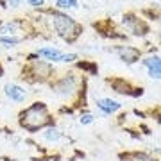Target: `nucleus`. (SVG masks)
Returning <instances> with one entry per match:
<instances>
[{
	"instance_id": "13",
	"label": "nucleus",
	"mask_w": 161,
	"mask_h": 161,
	"mask_svg": "<svg viewBox=\"0 0 161 161\" xmlns=\"http://www.w3.org/2000/svg\"><path fill=\"white\" fill-rule=\"evenodd\" d=\"M58 7H61V9H68V7H75L77 6V0H58V4H56Z\"/></svg>"
},
{
	"instance_id": "19",
	"label": "nucleus",
	"mask_w": 161,
	"mask_h": 161,
	"mask_svg": "<svg viewBox=\"0 0 161 161\" xmlns=\"http://www.w3.org/2000/svg\"><path fill=\"white\" fill-rule=\"evenodd\" d=\"M7 2H9V6H13V7L20 6V0H7Z\"/></svg>"
},
{
	"instance_id": "17",
	"label": "nucleus",
	"mask_w": 161,
	"mask_h": 161,
	"mask_svg": "<svg viewBox=\"0 0 161 161\" xmlns=\"http://www.w3.org/2000/svg\"><path fill=\"white\" fill-rule=\"evenodd\" d=\"M77 59V54H63V63H72V61H75Z\"/></svg>"
},
{
	"instance_id": "2",
	"label": "nucleus",
	"mask_w": 161,
	"mask_h": 161,
	"mask_svg": "<svg viewBox=\"0 0 161 161\" xmlns=\"http://www.w3.org/2000/svg\"><path fill=\"white\" fill-rule=\"evenodd\" d=\"M52 23H54V29L58 31V34L64 40L72 41L79 36V25L63 13H54L52 14Z\"/></svg>"
},
{
	"instance_id": "7",
	"label": "nucleus",
	"mask_w": 161,
	"mask_h": 161,
	"mask_svg": "<svg viewBox=\"0 0 161 161\" xmlns=\"http://www.w3.org/2000/svg\"><path fill=\"white\" fill-rule=\"evenodd\" d=\"M124 25H127V27H129L134 34H138V36L147 32V27L140 22L138 18H134V16H125V18H124Z\"/></svg>"
},
{
	"instance_id": "1",
	"label": "nucleus",
	"mask_w": 161,
	"mask_h": 161,
	"mask_svg": "<svg viewBox=\"0 0 161 161\" xmlns=\"http://www.w3.org/2000/svg\"><path fill=\"white\" fill-rule=\"evenodd\" d=\"M48 111L43 104L36 102L34 106H31L29 109H25L20 115V124L25 127L27 131H38L41 127H45L48 124Z\"/></svg>"
},
{
	"instance_id": "10",
	"label": "nucleus",
	"mask_w": 161,
	"mask_h": 161,
	"mask_svg": "<svg viewBox=\"0 0 161 161\" xmlns=\"http://www.w3.org/2000/svg\"><path fill=\"white\" fill-rule=\"evenodd\" d=\"M32 68H34V72H36L38 77H40V75L41 77H48V75L52 74V66L48 63H45V61H36Z\"/></svg>"
},
{
	"instance_id": "4",
	"label": "nucleus",
	"mask_w": 161,
	"mask_h": 161,
	"mask_svg": "<svg viewBox=\"0 0 161 161\" xmlns=\"http://www.w3.org/2000/svg\"><path fill=\"white\" fill-rule=\"evenodd\" d=\"M116 52H118V56L122 58V61H125V63H129V64L136 63L138 58H140V50L134 48V47H118Z\"/></svg>"
},
{
	"instance_id": "15",
	"label": "nucleus",
	"mask_w": 161,
	"mask_h": 161,
	"mask_svg": "<svg viewBox=\"0 0 161 161\" xmlns=\"http://www.w3.org/2000/svg\"><path fill=\"white\" fill-rule=\"evenodd\" d=\"M131 161H154L152 158H149L147 154H132Z\"/></svg>"
},
{
	"instance_id": "11",
	"label": "nucleus",
	"mask_w": 161,
	"mask_h": 161,
	"mask_svg": "<svg viewBox=\"0 0 161 161\" xmlns=\"http://www.w3.org/2000/svg\"><path fill=\"white\" fill-rule=\"evenodd\" d=\"M43 138H45L47 142H58V140L61 138V132H59L56 127H50V129H47V131L43 132Z\"/></svg>"
},
{
	"instance_id": "5",
	"label": "nucleus",
	"mask_w": 161,
	"mask_h": 161,
	"mask_svg": "<svg viewBox=\"0 0 161 161\" xmlns=\"http://www.w3.org/2000/svg\"><path fill=\"white\" fill-rule=\"evenodd\" d=\"M4 92H6V95L11 98L13 102H23V100H25V90H22L18 84H11V82H7Z\"/></svg>"
},
{
	"instance_id": "8",
	"label": "nucleus",
	"mask_w": 161,
	"mask_h": 161,
	"mask_svg": "<svg viewBox=\"0 0 161 161\" xmlns=\"http://www.w3.org/2000/svg\"><path fill=\"white\" fill-rule=\"evenodd\" d=\"M97 106L104 113H115V111L120 109V104L116 100H111V98H100V100H97Z\"/></svg>"
},
{
	"instance_id": "16",
	"label": "nucleus",
	"mask_w": 161,
	"mask_h": 161,
	"mask_svg": "<svg viewBox=\"0 0 161 161\" xmlns=\"http://www.w3.org/2000/svg\"><path fill=\"white\" fill-rule=\"evenodd\" d=\"M92 122H93V115H90V113L80 116V124H82V125H88V124H92Z\"/></svg>"
},
{
	"instance_id": "20",
	"label": "nucleus",
	"mask_w": 161,
	"mask_h": 161,
	"mask_svg": "<svg viewBox=\"0 0 161 161\" xmlns=\"http://www.w3.org/2000/svg\"><path fill=\"white\" fill-rule=\"evenodd\" d=\"M0 75H2V66H0Z\"/></svg>"
},
{
	"instance_id": "9",
	"label": "nucleus",
	"mask_w": 161,
	"mask_h": 161,
	"mask_svg": "<svg viewBox=\"0 0 161 161\" xmlns=\"http://www.w3.org/2000/svg\"><path fill=\"white\" fill-rule=\"evenodd\" d=\"M38 56L41 58H47L48 61H61L63 59V54L56 48H40L38 50Z\"/></svg>"
},
{
	"instance_id": "6",
	"label": "nucleus",
	"mask_w": 161,
	"mask_h": 161,
	"mask_svg": "<svg viewBox=\"0 0 161 161\" xmlns=\"http://www.w3.org/2000/svg\"><path fill=\"white\" fill-rule=\"evenodd\" d=\"M143 66H147L149 70V75L152 79H159V74H161V63H159V58L154 56V58H147L143 61Z\"/></svg>"
},
{
	"instance_id": "12",
	"label": "nucleus",
	"mask_w": 161,
	"mask_h": 161,
	"mask_svg": "<svg viewBox=\"0 0 161 161\" xmlns=\"http://www.w3.org/2000/svg\"><path fill=\"white\" fill-rule=\"evenodd\" d=\"M16 23H6V25H2L0 27V34L4 36V34H14L16 32Z\"/></svg>"
},
{
	"instance_id": "18",
	"label": "nucleus",
	"mask_w": 161,
	"mask_h": 161,
	"mask_svg": "<svg viewBox=\"0 0 161 161\" xmlns=\"http://www.w3.org/2000/svg\"><path fill=\"white\" fill-rule=\"evenodd\" d=\"M43 2H45V0H29L31 6H36V7H38V6H43Z\"/></svg>"
},
{
	"instance_id": "3",
	"label": "nucleus",
	"mask_w": 161,
	"mask_h": 161,
	"mask_svg": "<svg viewBox=\"0 0 161 161\" xmlns=\"http://www.w3.org/2000/svg\"><path fill=\"white\" fill-rule=\"evenodd\" d=\"M75 86H77L75 77L74 75H66V77H63L59 82L54 84V92L58 93V95H61V97H68V95H72V93L75 92Z\"/></svg>"
},
{
	"instance_id": "14",
	"label": "nucleus",
	"mask_w": 161,
	"mask_h": 161,
	"mask_svg": "<svg viewBox=\"0 0 161 161\" xmlns=\"http://www.w3.org/2000/svg\"><path fill=\"white\" fill-rule=\"evenodd\" d=\"M0 43H7V45H16V43H20V38H6V36H0Z\"/></svg>"
}]
</instances>
